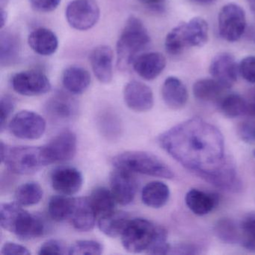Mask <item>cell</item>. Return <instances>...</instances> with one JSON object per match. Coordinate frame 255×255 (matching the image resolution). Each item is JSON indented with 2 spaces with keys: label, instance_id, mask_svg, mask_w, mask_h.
<instances>
[{
  "label": "cell",
  "instance_id": "6da1fadb",
  "mask_svg": "<svg viewBox=\"0 0 255 255\" xmlns=\"http://www.w3.org/2000/svg\"><path fill=\"white\" fill-rule=\"evenodd\" d=\"M159 142L173 159L201 179L229 160L222 132L201 118H192L170 128L159 135Z\"/></svg>",
  "mask_w": 255,
  "mask_h": 255
},
{
  "label": "cell",
  "instance_id": "7a4b0ae2",
  "mask_svg": "<svg viewBox=\"0 0 255 255\" xmlns=\"http://www.w3.org/2000/svg\"><path fill=\"white\" fill-rule=\"evenodd\" d=\"M17 203H4L0 207V225L20 240H31L44 235L46 225L40 216L31 214Z\"/></svg>",
  "mask_w": 255,
  "mask_h": 255
},
{
  "label": "cell",
  "instance_id": "3957f363",
  "mask_svg": "<svg viewBox=\"0 0 255 255\" xmlns=\"http://www.w3.org/2000/svg\"><path fill=\"white\" fill-rule=\"evenodd\" d=\"M150 42V35L142 22L138 17L130 16L116 45L119 68L126 69L132 65L139 53Z\"/></svg>",
  "mask_w": 255,
  "mask_h": 255
},
{
  "label": "cell",
  "instance_id": "277c9868",
  "mask_svg": "<svg viewBox=\"0 0 255 255\" xmlns=\"http://www.w3.org/2000/svg\"><path fill=\"white\" fill-rule=\"evenodd\" d=\"M0 156L10 171L22 175L34 174L50 165L44 147L8 146L2 141Z\"/></svg>",
  "mask_w": 255,
  "mask_h": 255
},
{
  "label": "cell",
  "instance_id": "5b68a950",
  "mask_svg": "<svg viewBox=\"0 0 255 255\" xmlns=\"http://www.w3.org/2000/svg\"><path fill=\"white\" fill-rule=\"evenodd\" d=\"M115 168L127 170L132 173L145 174L160 178L172 179L174 172L159 157L144 151L124 152L112 159Z\"/></svg>",
  "mask_w": 255,
  "mask_h": 255
},
{
  "label": "cell",
  "instance_id": "8992f818",
  "mask_svg": "<svg viewBox=\"0 0 255 255\" xmlns=\"http://www.w3.org/2000/svg\"><path fill=\"white\" fill-rule=\"evenodd\" d=\"M157 225L145 219H131L122 235L125 250L130 253L147 252L156 235Z\"/></svg>",
  "mask_w": 255,
  "mask_h": 255
},
{
  "label": "cell",
  "instance_id": "52a82bcc",
  "mask_svg": "<svg viewBox=\"0 0 255 255\" xmlns=\"http://www.w3.org/2000/svg\"><path fill=\"white\" fill-rule=\"evenodd\" d=\"M101 11L95 0H73L65 11L70 26L79 31L92 29L99 20Z\"/></svg>",
  "mask_w": 255,
  "mask_h": 255
},
{
  "label": "cell",
  "instance_id": "ba28073f",
  "mask_svg": "<svg viewBox=\"0 0 255 255\" xmlns=\"http://www.w3.org/2000/svg\"><path fill=\"white\" fill-rule=\"evenodd\" d=\"M218 22L222 38L228 42H235L241 38L246 30V13L237 4H227L221 9Z\"/></svg>",
  "mask_w": 255,
  "mask_h": 255
},
{
  "label": "cell",
  "instance_id": "9c48e42d",
  "mask_svg": "<svg viewBox=\"0 0 255 255\" xmlns=\"http://www.w3.org/2000/svg\"><path fill=\"white\" fill-rule=\"evenodd\" d=\"M46 125L42 116L34 112L23 110L14 116L10 122L9 129L11 133L17 138L35 140L43 136Z\"/></svg>",
  "mask_w": 255,
  "mask_h": 255
},
{
  "label": "cell",
  "instance_id": "30bf717a",
  "mask_svg": "<svg viewBox=\"0 0 255 255\" xmlns=\"http://www.w3.org/2000/svg\"><path fill=\"white\" fill-rule=\"evenodd\" d=\"M11 86L17 93L28 97L44 95L51 89L48 77L37 70H29L14 74L11 79Z\"/></svg>",
  "mask_w": 255,
  "mask_h": 255
},
{
  "label": "cell",
  "instance_id": "8fae6325",
  "mask_svg": "<svg viewBox=\"0 0 255 255\" xmlns=\"http://www.w3.org/2000/svg\"><path fill=\"white\" fill-rule=\"evenodd\" d=\"M49 163L71 160L77 152V136L71 131L66 130L53 137L47 144L43 146Z\"/></svg>",
  "mask_w": 255,
  "mask_h": 255
},
{
  "label": "cell",
  "instance_id": "7c38bea8",
  "mask_svg": "<svg viewBox=\"0 0 255 255\" xmlns=\"http://www.w3.org/2000/svg\"><path fill=\"white\" fill-rule=\"evenodd\" d=\"M132 173L116 168L110 175L111 191L116 202L128 205L133 201L137 192V182Z\"/></svg>",
  "mask_w": 255,
  "mask_h": 255
},
{
  "label": "cell",
  "instance_id": "4fadbf2b",
  "mask_svg": "<svg viewBox=\"0 0 255 255\" xmlns=\"http://www.w3.org/2000/svg\"><path fill=\"white\" fill-rule=\"evenodd\" d=\"M124 99L128 108L136 113H144L151 110L154 104L151 89L141 82H129L124 90Z\"/></svg>",
  "mask_w": 255,
  "mask_h": 255
},
{
  "label": "cell",
  "instance_id": "5bb4252c",
  "mask_svg": "<svg viewBox=\"0 0 255 255\" xmlns=\"http://www.w3.org/2000/svg\"><path fill=\"white\" fill-rule=\"evenodd\" d=\"M238 72L239 66L235 58L228 53L216 55L210 63L212 77L227 89H231L237 82Z\"/></svg>",
  "mask_w": 255,
  "mask_h": 255
},
{
  "label": "cell",
  "instance_id": "9a60e30c",
  "mask_svg": "<svg viewBox=\"0 0 255 255\" xmlns=\"http://www.w3.org/2000/svg\"><path fill=\"white\" fill-rule=\"evenodd\" d=\"M45 113L53 122H68L77 116L78 104L70 95L58 92L46 103Z\"/></svg>",
  "mask_w": 255,
  "mask_h": 255
},
{
  "label": "cell",
  "instance_id": "2e32d148",
  "mask_svg": "<svg viewBox=\"0 0 255 255\" xmlns=\"http://www.w3.org/2000/svg\"><path fill=\"white\" fill-rule=\"evenodd\" d=\"M83 183L81 172L73 167H60L52 173V186L62 195H72L77 193Z\"/></svg>",
  "mask_w": 255,
  "mask_h": 255
},
{
  "label": "cell",
  "instance_id": "e0dca14e",
  "mask_svg": "<svg viewBox=\"0 0 255 255\" xmlns=\"http://www.w3.org/2000/svg\"><path fill=\"white\" fill-rule=\"evenodd\" d=\"M91 66L101 83L109 84L113 77V51L110 46L99 45L91 52Z\"/></svg>",
  "mask_w": 255,
  "mask_h": 255
},
{
  "label": "cell",
  "instance_id": "ac0fdd59",
  "mask_svg": "<svg viewBox=\"0 0 255 255\" xmlns=\"http://www.w3.org/2000/svg\"><path fill=\"white\" fill-rule=\"evenodd\" d=\"M165 66L166 59L165 56L158 52L139 55L132 64L135 73L147 81H151L159 77Z\"/></svg>",
  "mask_w": 255,
  "mask_h": 255
},
{
  "label": "cell",
  "instance_id": "d6986e66",
  "mask_svg": "<svg viewBox=\"0 0 255 255\" xmlns=\"http://www.w3.org/2000/svg\"><path fill=\"white\" fill-rule=\"evenodd\" d=\"M203 180L218 189L228 192H237L242 189L241 180L235 165L230 159L222 168L209 174Z\"/></svg>",
  "mask_w": 255,
  "mask_h": 255
},
{
  "label": "cell",
  "instance_id": "ffe728a7",
  "mask_svg": "<svg viewBox=\"0 0 255 255\" xmlns=\"http://www.w3.org/2000/svg\"><path fill=\"white\" fill-rule=\"evenodd\" d=\"M188 92L181 80L175 77H168L162 87V97L168 108L178 110L183 108L188 101Z\"/></svg>",
  "mask_w": 255,
  "mask_h": 255
},
{
  "label": "cell",
  "instance_id": "44dd1931",
  "mask_svg": "<svg viewBox=\"0 0 255 255\" xmlns=\"http://www.w3.org/2000/svg\"><path fill=\"white\" fill-rule=\"evenodd\" d=\"M185 203L194 214L203 216L216 208L219 204V197L213 192L192 189L186 194Z\"/></svg>",
  "mask_w": 255,
  "mask_h": 255
},
{
  "label": "cell",
  "instance_id": "7402d4cb",
  "mask_svg": "<svg viewBox=\"0 0 255 255\" xmlns=\"http://www.w3.org/2000/svg\"><path fill=\"white\" fill-rule=\"evenodd\" d=\"M29 47L40 56H51L59 47L56 34L47 28H38L29 34L28 38Z\"/></svg>",
  "mask_w": 255,
  "mask_h": 255
},
{
  "label": "cell",
  "instance_id": "603a6c76",
  "mask_svg": "<svg viewBox=\"0 0 255 255\" xmlns=\"http://www.w3.org/2000/svg\"><path fill=\"white\" fill-rule=\"evenodd\" d=\"M62 83L70 93L81 95L90 86L91 75L87 70L81 67H69L63 72Z\"/></svg>",
  "mask_w": 255,
  "mask_h": 255
},
{
  "label": "cell",
  "instance_id": "cb8c5ba5",
  "mask_svg": "<svg viewBox=\"0 0 255 255\" xmlns=\"http://www.w3.org/2000/svg\"><path fill=\"white\" fill-rule=\"evenodd\" d=\"M96 217L89 198H76L75 207L71 217L75 229L82 232L92 231L95 227Z\"/></svg>",
  "mask_w": 255,
  "mask_h": 255
},
{
  "label": "cell",
  "instance_id": "d4e9b609",
  "mask_svg": "<svg viewBox=\"0 0 255 255\" xmlns=\"http://www.w3.org/2000/svg\"><path fill=\"white\" fill-rule=\"evenodd\" d=\"M129 214L126 212L113 210L100 217L98 227L101 232L110 237H122L130 221Z\"/></svg>",
  "mask_w": 255,
  "mask_h": 255
},
{
  "label": "cell",
  "instance_id": "484cf974",
  "mask_svg": "<svg viewBox=\"0 0 255 255\" xmlns=\"http://www.w3.org/2000/svg\"><path fill=\"white\" fill-rule=\"evenodd\" d=\"M226 88L214 79L198 80L192 87L194 97L202 102H217L224 97Z\"/></svg>",
  "mask_w": 255,
  "mask_h": 255
},
{
  "label": "cell",
  "instance_id": "4316f807",
  "mask_svg": "<svg viewBox=\"0 0 255 255\" xmlns=\"http://www.w3.org/2000/svg\"><path fill=\"white\" fill-rule=\"evenodd\" d=\"M170 197V189L163 182L152 181L147 183L141 192V200L147 207L159 209L164 207Z\"/></svg>",
  "mask_w": 255,
  "mask_h": 255
},
{
  "label": "cell",
  "instance_id": "83f0119b",
  "mask_svg": "<svg viewBox=\"0 0 255 255\" xmlns=\"http://www.w3.org/2000/svg\"><path fill=\"white\" fill-rule=\"evenodd\" d=\"M20 51L19 37L11 31H2L0 37V61L2 66H9L17 62Z\"/></svg>",
  "mask_w": 255,
  "mask_h": 255
},
{
  "label": "cell",
  "instance_id": "f1b7e54d",
  "mask_svg": "<svg viewBox=\"0 0 255 255\" xmlns=\"http://www.w3.org/2000/svg\"><path fill=\"white\" fill-rule=\"evenodd\" d=\"M208 24L201 17H195L185 23L188 47H201L208 41Z\"/></svg>",
  "mask_w": 255,
  "mask_h": 255
},
{
  "label": "cell",
  "instance_id": "f546056e",
  "mask_svg": "<svg viewBox=\"0 0 255 255\" xmlns=\"http://www.w3.org/2000/svg\"><path fill=\"white\" fill-rule=\"evenodd\" d=\"M89 201L95 214L100 217L115 210L117 203L112 191L105 187H98L94 189Z\"/></svg>",
  "mask_w": 255,
  "mask_h": 255
},
{
  "label": "cell",
  "instance_id": "4dcf8cb0",
  "mask_svg": "<svg viewBox=\"0 0 255 255\" xmlns=\"http://www.w3.org/2000/svg\"><path fill=\"white\" fill-rule=\"evenodd\" d=\"M75 204L76 198L68 195L53 196L48 204L49 215L56 222L66 220L72 216Z\"/></svg>",
  "mask_w": 255,
  "mask_h": 255
},
{
  "label": "cell",
  "instance_id": "1f68e13d",
  "mask_svg": "<svg viewBox=\"0 0 255 255\" xmlns=\"http://www.w3.org/2000/svg\"><path fill=\"white\" fill-rule=\"evenodd\" d=\"M44 192L36 182H27L17 188L15 192L16 203L22 207H29L40 202Z\"/></svg>",
  "mask_w": 255,
  "mask_h": 255
},
{
  "label": "cell",
  "instance_id": "d6a6232c",
  "mask_svg": "<svg viewBox=\"0 0 255 255\" xmlns=\"http://www.w3.org/2000/svg\"><path fill=\"white\" fill-rule=\"evenodd\" d=\"M218 104L221 113L230 119L246 115L247 112L246 100L237 94L225 95Z\"/></svg>",
  "mask_w": 255,
  "mask_h": 255
},
{
  "label": "cell",
  "instance_id": "836d02e7",
  "mask_svg": "<svg viewBox=\"0 0 255 255\" xmlns=\"http://www.w3.org/2000/svg\"><path fill=\"white\" fill-rule=\"evenodd\" d=\"M216 237L227 244H240V224L231 219H222L214 227Z\"/></svg>",
  "mask_w": 255,
  "mask_h": 255
},
{
  "label": "cell",
  "instance_id": "e575fe53",
  "mask_svg": "<svg viewBox=\"0 0 255 255\" xmlns=\"http://www.w3.org/2000/svg\"><path fill=\"white\" fill-rule=\"evenodd\" d=\"M185 23H180L170 31L165 38V48L167 53L171 56H178L187 48Z\"/></svg>",
  "mask_w": 255,
  "mask_h": 255
},
{
  "label": "cell",
  "instance_id": "d590c367",
  "mask_svg": "<svg viewBox=\"0 0 255 255\" xmlns=\"http://www.w3.org/2000/svg\"><path fill=\"white\" fill-rule=\"evenodd\" d=\"M240 244L246 250L255 253V215H249L240 223Z\"/></svg>",
  "mask_w": 255,
  "mask_h": 255
},
{
  "label": "cell",
  "instance_id": "8d00e7d4",
  "mask_svg": "<svg viewBox=\"0 0 255 255\" xmlns=\"http://www.w3.org/2000/svg\"><path fill=\"white\" fill-rule=\"evenodd\" d=\"M104 247L101 243L95 240H79L68 249V255H99L103 253Z\"/></svg>",
  "mask_w": 255,
  "mask_h": 255
},
{
  "label": "cell",
  "instance_id": "74e56055",
  "mask_svg": "<svg viewBox=\"0 0 255 255\" xmlns=\"http://www.w3.org/2000/svg\"><path fill=\"white\" fill-rule=\"evenodd\" d=\"M171 246L168 243V233L162 226L156 228V235L146 253L150 255H167L169 254Z\"/></svg>",
  "mask_w": 255,
  "mask_h": 255
},
{
  "label": "cell",
  "instance_id": "f35d334b",
  "mask_svg": "<svg viewBox=\"0 0 255 255\" xmlns=\"http://www.w3.org/2000/svg\"><path fill=\"white\" fill-rule=\"evenodd\" d=\"M237 132L240 139L247 144H255V120H246L239 124Z\"/></svg>",
  "mask_w": 255,
  "mask_h": 255
},
{
  "label": "cell",
  "instance_id": "ab89813d",
  "mask_svg": "<svg viewBox=\"0 0 255 255\" xmlns=\"http://www.w3.org/2000/svg\"><path fill=\"white\" fill-rule=\"evenodd\" d=\"M68 249L63 242L59 240H49L41 245L38 255H65Z\"/></svg>",
  "mask_w": 255,
  "mask_h": 255
},
{
  "label": "cell",
  "instance_id": "60d3db41",
  "mask_svg": "<svg viewBox=\"0 0 255 255\" xmlns=\"http://www.w3.org/2000/svg\"><path fill=\"white\" fill-rule=\"evenodd\" d=\"M239 72L245 80L255 84V56L244 58L239 65Z\"/></svg>",
  "mask_w": 255,
  "mask_h": 255
},
{
  "label": "cell",
  "instance_id": "b9f144b4",
  "mask_svg": "<svg viewBox=\"0 0 255 255\" xmlns=\"http://www.w3.org/2000/svg\"><path fill=\"white\" fill-rule=\"evenodd\" d=\"M0 108H1L0 129H1V132H2L6 125L7 119L11 116L15 108V101L10 95H4L0 100Z\"/></svg>",
  "mask_w": 255,
  "mask_h": 255
},
{
  "label": "cell",
  "instance_id": "7bdbcfd3",
  "mask_svg": "<svg viewBox=\"0 0 255 255\" xmlns=\"http://www.w3.org/2000/svg\"><path fill=\"white\" fill-rule=\"evenodd\" d=\"M31 6L39 12L54 11L60 4L61 0H29Z\"/></svg>",
  "mask_w": 255,
  "mask_h": 255
},
{
  "label": "cell",
  "instance_id": "ee69618b",
  "mask_svg": "<svg viewBox=\"0 0 255 255\" xmlns=\"http://www.w3.org/2000/svg\"><path fill=\"white\" fill-rule=\"evenodd\" d=\"M1 254L5 255H29L30 252L28 250L27 248L22 245L17 244V243L7 242L3 245L1 251Z\"/></svg>",
  "mask_w": 255,
  "mask_h": 255
},
{
  "label": "cell",
  "instance_id": "f6af8a7d",
  "mask_svg": "<svg viewBox=\"0 0 255 255\" xmlns=\"http://www.w3.org/2000/svg\"><path fill=\"white\" fill-rule=\"evenodd\" d=\"M199 253V249L196 246L186 243L176 245L173 248L171 246L169 252L173 255H198Z\"/></svg>",
  "mask_w": 255,
  "mask_h": 255
},
{
  "label": "cell",
  "instance_id": "bcb514c9",
  "mask_svg": "<svg viewBox=\"0 0 255 255\" xmlns=\"http://www.w3.org/2000/svg\"><path fill=\"white\" fill-rule=\"evenodd\" d=\"M246 100L247 104L246 115L255 118V88L253 90L251 91Z\"/></svg>",
  "mask_w": 255,
  "mask_h": 255
},
{
  "label": "cell",
  "instance_id": "7dc6e473",
  "mask_svg": "<svg viewBox=\"0 0 255 255\" xmlns=\"http://www.w3.org/2000/svg\"><path fill=\"white\" fill-rule=\"evenodd\" d=\"M139 2L147 5H157L162 3L165 0H138Z\"/></svg>",
  "mask_w": 255,
  "mask_h": 255
},
{
  "label": "cell",
  "instance_id": "c3c4849f",
  "mask_svg": "<svg viewBox=\"0 0 255 255\" xmlns=\"http://www.w3.org/2000/svg\"><path fill=\"white\" fill-rule=\"evenodd\" d=\"M189 1L198 5H210L214 2L216 0H189Z\"/></svg>",
  "mask_w": 255,
  "mask_h": 255
},
{
  "label": "cell",
  "instance_id": "681fc988",
  "mask_svg": "<svg viewBox=\"0 0 255 255\" xmlns=\"http://www.w3.org/2000/svg\"><path fill=\"white\" fill-rule=\"evenodd\" d=\"M253 155H254V156H255V150H253Z\"/></svg>",
  "mask_w": 255,
  "mask_h": 255
}]
</instances>
